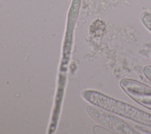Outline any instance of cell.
Instances as JSON below:
<instances>
[{
  "label": "cell",
  "mask_w": 151,
  "mask_h": 134,
  "mask_svg": "<svg viewBox=\"0 0 151 134\" xmlns=\"http://www.w3.org/2000/svg\"><path fill=\"white\" fill-rule=\"evenodd\" d=\"M83 96L87 102L95 106L151 128L150 113L94 90L84 91Z\"/></svg>",
  "instance_id": "obj_1"
},
{
  "label": "cell",
  "mask_w": 151,
  "mask_h": 134,
  "mask_svg": "<svg viewBox=\"0 0 151 134\" xmlns=\"http://www.w3.org/2000/svg\"><path fill=\"white\" fill-rule=\"evenodd\" d=\"M86 110L97 123L108 130L121 134H139L136 129L119 117L118 115L97 106H89Z\"/></svg>",
  "instance_id": "obj_2"
},
{
  "label": "cell",
  "mask_w": 151,
  "mask_h": 134,
  "mask_svg": "<svg viewBox=\"0 0 151 134\" xmlns=\"http://www.w3.org/2000/svg\"><path fill=\"white\" fill-rule=\"evenodd\" d=\"M119 84L123 91L133 100L151 111V87L138 80L124 78Z\"/></svg>",
  "instance_id": "obj_3"
},
{
  "label": "cell",
  "mask_w": 151,
  "mask_h": 134,
  "mask_svg": "<svg viewBox=\"0 0 151 134\" xmlns=\"http://www.w3.org/2000/svg\"><path fill=\"white\" fill-rule=\"evenodd\" d=\"M140 19L143 25L151 32V14L144 12L140 15Z\"/></svg>",
  "instance_id": "obj_4"
},
{
  "label": "cell",
  "mask_w": 151,
  "mask_h": 134,
  "mask_svg": "<svg viewBox=\"0 0 151 134\" xmlns=\"http://www.w3.org/2000/svg\"><path fill=\"white\" fill-rule=\"evenodd\" d=\"M143 73L145 76L151 82V65L145 66L143 68Z\"/></svg>",
  "instance_id": "obj_5"
}]
</instances>
